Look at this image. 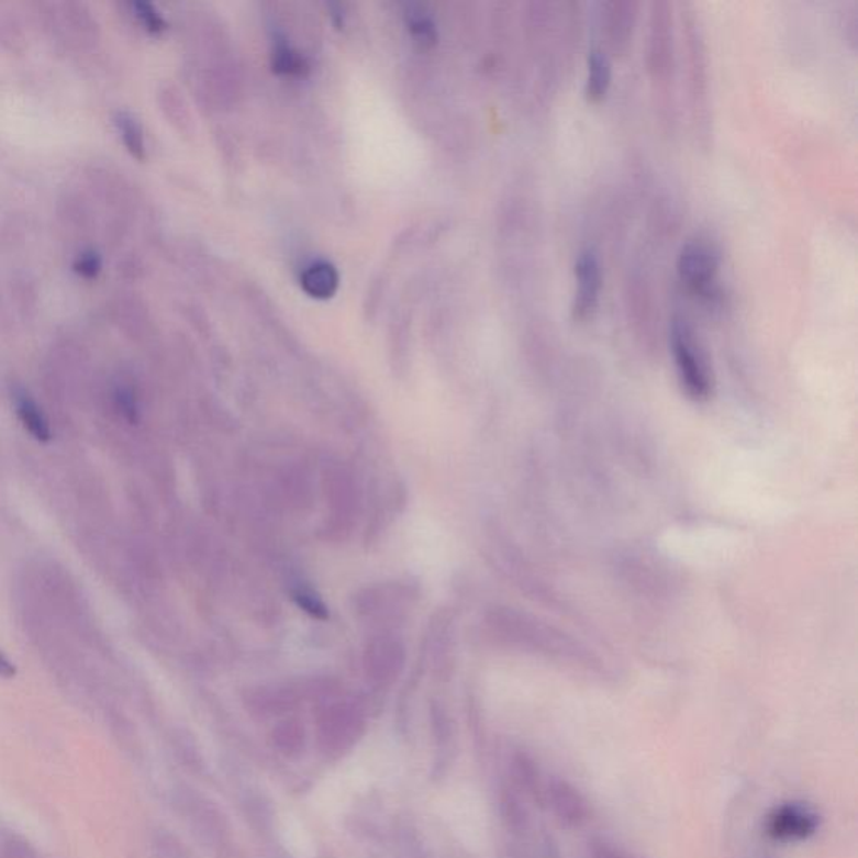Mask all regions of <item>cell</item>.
<instances>
[{
	"instance_id": "6da1fadb",
	"label": "cell",
	"mask_w": 858,
	"mask_h": 858,
	"mask_svg": "<svg viewBox=\"0 0 858 858\" xmlns=\"http://www.w3.org/2000/svg\"><path fill=\"white\" fill-rule=\"evenodd\" d=\"M36 18L47 40L59 49L91 51L101 41V24L86 2H40Z\"/></svg>"
},
{
	"instance_id": "7a4b0ae2",
	"label": "cell",
	"mask_w": 858,
	"mask_h": 858,
	"mask_svg": "<svg viewBox=\"0 0 858 858\" xmlns=\"http://www.w3.org/2000/svg\"><path fill=\"white\" fill-rule=\"evenodd\" d=\"M339 771L359 795L369 788L394 783L403 771V758L391 739H369L341 765Z\"/></svg>"
},
{
	"instance_id": "3957f363",
	"label": "cell",
	"mask_w": 858,
	"mask_h": 858,
	"mask_svg": "<svg viewBox=\"0 0 858 858\" xmlns=\"http://www.w3.org/2000/svg\"><path fill=\"white\" fill-rule=\"evenodd\" d=\"M541 800L551 818L567 831H579L589 822L590 805L582 791L562 777L544 778Z\"/></svg>"
},
{
	"instance_id": "277c9868",
	"label": "cell",
	"mask_w": 858,
	"mask_h": 858,
	"mask_svg": "<svg viewBox=\"0 0 858 858\" xmlns=\"http://www.w3.org/2000/svg\"><path fill=\"white\" fill-rule=\"evenodd\" d=\"M671 346L682 386L692 398H704L710 392V376L700 347L691 328L682 319H676L671 327Z\"/></svg>"
},
{
	"instance_id": "5b68a950",
	"label": "cell",
	"mask_w": 858,
	"mask_h": 858,
	"mask_svg": "<svg viewBox=\"0 0 858 858\" xmlns=\"http://www.w3.org/2000/svg\"><path fill=\"white\" fill-rule=\"evenodd\" d=\"M818 812L805 802H787L775 806L765 822V832L777 844L809 840L820 828Z\"/></svg>"
},
{
	"instance_id": "8992f818",
	"label": "cell",
	"mask_w": 858,
	"mask_h": 858,
	"mask_svg": "<svg viewBox=\"0 0 858 858\" xmlns=\"http://www.w3.org/2000/svg\"><path fill=\"white\" fill-rule=\"evenodd\" d=\"M717 269L720 255L707 242L692 241L682 247L678 258L679 276L692 292L711 299L716 293Z\"/></svg>"
},
{
	"instance_id": "52a82bcc",
	"label": "cell",
	"mask_w": 858,
	"mask_h": 858,
	"mask_svg": "<svg viewBox=\"0 0 858 858\" xmlns=\"http://www.w3.org/2000/svg\"><path fill=\"white\" fill-rule=\"evenodd\" d=\"M672 29L669 18V4L654 2L653 15H650L649 46H647V63L654 81L666 88L671 81L672 68H675V54H672Z\"/></svg>"
},
{
	"instance_id": "ba28073f",
	"label": "cell",
	"mask_w": 858,
	"mask_h": 858,
	"mask_svg": "<svg viewBox=\"0 0 858 858\" xmlns=\"http://www.w3.org/2000/svg\"><path fill=\"white\" fill-rule=\"evenodd\" d=\"M86 183L91 190L92 198L107 203L116 212V215H126L127 202H130V185L124 180L123 174L114 168L111 163L92 161L85 170Z\"/></svg>"
},
{
	"instance_id": "9c48e42d",
	"label": "cell",
	"mask_w": 858,
	"mask_h": 858,
	"mask_svg": "<svg viewBox=\"0 0 858 858\" xmlns=\"http://www.w3.org/2000/svg\"><path fill=\"white\" fill-rule=\"evenodd\" d=\"M577 292L572 312L577 319H586L595 311L602 287V270L598 255L583 252L576 261Z\"/></svg>"
},
{
	"instance_id": "30bf717a",
	"label": "cell",
	"mask_w": 858,
	"mask_h": 858,
	"mask_svg": "<svg viewBox=\"0 0 858 858\" xmlns=\"http://www.w3.org/2000/svg\"><path fill=\"white\" fill-rule=\"evenodd\" d=\"M356 791L347 783L339 770L325 777L312 790L311 805L324 818H339L349 810Z\"/></svg>"
},
{
	"instance_id": "8fae6325",
	"label": "cell",
	"mask_w": 858,
	"mask_h": 858,
	"mask_svg": "<svg viewBox=\"0 0 858 858\" xmlns=\"http://www.w3.org/2000/svg\"><path fill=\"white\" fill-rule=\"evenodd\" d=\"M56 215L64 229L86 234L96 225L94 198L78 188H68L57 197Z\"/></svg>"
},
{
	"instance_id": "7c38bea8",
	"label": "cell",
	"mask_w": 858,
	"mask_h": 858,
	"mask_svg": "<svg viewBox=\"0 0 858 858\" xmlns=\"http://www.w3.org/2000/svg\"><path fill=\"white\" fill-rule=\"evenodd\" d=\"M280 844L292 858H317V845L311 831L296 813L286 812L279 816Z\"/></svg>"
},
{
	"instance_id": "4fadbf2b",
	"label": "cell",
	"mask_w": 858,
	"mask_h": 858,
	"mask_svg": "<svg viewBox=\"0 0 858 858\" xmlns=\"http://www.w3.org/2000/svg\"><path fill=\"white\" fill-rule=\"evenodd\" d=\"M636 12L633 2L614 0L605 4V31H608L609 44L614 49H624L633 36V25Z\"/></svg>"
},
{
	"instance_id": "5bb4252c",
	"label": "cell",
	"mask_w": 858,
	"mask_h": 858,
	"mask_svg": "<svg viewBox=\"0 0 858 858\" xmlns=\"http://www.w3.org/2000/svg\"><path fill=\"white\" fill-rule=\"evenodd\" d=\"M111 120H113L114 127H116L118 135H120L126 152L133 158L145 161L146 156H148V148H146L145 127H143L140 118L133 111L120 108V110L114 111Z\"/></svg>"
},
{
	"instance_id": "9a60e30c",
	"label": "cell",
	"mask_w": 858,
	"mask_h": 858,
	"mask_svg": "<svg viewBox=\"0 0 858 858\" xmlns=\"http://www.w3.org/2000/svg\"><path fill=\"white\" fill-rule=\"evenodd\" d=\"M302 289L315 299H328L339 289V274L328 261H314L302 272Z\"/></svg>"
},
{
	"instance_id": "2e32d148",
	"label": "cell",
	"mask_w": 858,
	"mask_h": 858,
	"mask_svg": "<svg viewBox=\"0 0 858 858\" xmlns=\"http://www.w3.org/2000/svg\"><path fill=\"white\" fill-rule=\"evenodd\" d=\"M14 395L15 411H18V416L19 420H21L22 426H24L37 442H49V423H47L46 416H44L41 408L37 406L36 401L32 400L31 395L25 391H21V389H18Z\"/></svg>"
},
{
	"instance_id": "e0dca14e",
	"label": "cell",
	"mask_w": 858,
	"mask_h": 858,
	"mask_svg": "<svg viewBox=\"0 0 858 858\" xmlns=\"http://www.w3.org/2000/svg\"><path fill=\"white\" fill-rule=\"evenodd\" d=\"M612 81V64L608 54L602 49H593L587 59V98L601 99L608 92Z\"/></svg>"
},
{
	"instance_id": "ac0fdd59",
	"label": "cell",
	"mask_w": 858,
	"mask_h": 858,
	"mask_svg": "<svg viewBox=\"0 0 858 858\" xmlns=\"http://www.w3.org/2000/svg\"><path fill=\"white\" fill-rule=\"evenodd\" d=\"M110 314L113 315L114 321L131 333V331H140L143 324H145L146 305L143 304L140 297L133 296V293H118L113 297V301L110 304Z\"/></svg>"
},
{
	"instance_id": "d6986e66",
	"label": "cell",
	"mask_w": 858,
	"mask_h": 858,
	"mask_svg": "<svg viewBox=\"0 0 858 858\" xmlns=\"http://www.w3.org/2000/svg\"><path fill=\"white\" fill-rule=\"evenodd\" d=\"M0 49L21 56L29 49V32L18 12L0 11Z\"/></svg>"
},
{
	"instance_id": "ffe728a7",
	"label": "cell",
	"mask_w": 858,
	"mask_h": 858,
	"mask_svg": "<svg viewBox=\"0 0 858 858\" xmlns=\"http://www.w3.org/2000/svg\"><path fill=\"white\" fill-rule=\"evenodd\" d=\"M12 302H14L15 311L22 317L37 314L40 289L31 277H15L14 283H12Z\"/></svg>"
},
{
	"instance_id": "44dd1931",
	"label": "cell",
	"mask_w": 858,
	"mask_h": 858,
	"mask_svg": "<svg viewBox=\"0 0 858 858\" xmlns=\"http://www.w3.org/2000/svg\"><path fill=\"white\" fill-rule=\"evenodd\" d=\"M158 103L170 123H174L178 130H187L190 118H188L187 107H185L183 98L177 88L168 85L161 86L158 91Z\"/></svg>"
},
{
	"instance_id": "7402d4cb",
	"label": "cell",
	"mask_w": 858,
	"mask_h": 858,
	"mask_svg": "<svg viewBox=\"0 0 858 858\" xmlns=\"http://www.w3.org/2000/svg\"><path fill=\"white\" fill-rule=\"evenodd\" d=\"M131 15L138 21L145 31L152 32V34H161L163 31H167L168 24L159 14L158 9L149 2H143V0H135L127 4Z\"/></svg>"
},
{
	"instance_id": "603a6c76",
	"label": "cell",
	"mask_w": 858,
	"mask_h": 858,
	"mask_svg": "<svg viewBox=\"0 0 858 858\" xmlns=\"http://www.w3.org/2000/svg\"><path fill=\"white\" fill-rule=\"evenodd\" d=\"M73 270L82 280L91 282V280L98 279L99 274L103 272V257L96 248H82L73 260Z\"/></svg>"
},
{
	"instance_id": "cb8c5ba5",
	"label": "cell",
	"mask_w": 858,
	"mask_h": 858,
	"mask_svg": "<svg viewBox=\"0 0 858 858\" xmlns=\"http://www.w3.org/2000/svg\"><path fill=\"white\" fill-rule=\"evenodd\" d=\"M0 858H41V855L27 838L8 832L0 835Z\"/></svg>"
},
{
	"instance_id": "d4e9b609",
	"label": "cell",
	"mask_w": 858,
	"mask_h": 858,
	"mask_svg": "<svg viewBox=\"0 0 858 858\" xmlns=\"http://www.w3.org/2000/svg\"><path fill=\"white\" fill-rule=\"evenodd\" d=\"M274 66H276L277 71L286 73V75H297L304 68V60L292 47L287 46V44H279L276 51H274Z\"/></svg>"
},
{
	"instance_id": "484cf974",
	"label": "cell",
	"mask_w": 858,
	"mask_h": 858,
	"mask_svg": "<svg viewBox=\"0 0 858 858\" xmlns=\"http://www.w3.org/2000/svg\"><path fill=\"white\" fill-rule=\"evenodd\" d=\"M589 858H643L629 848L605 838H595L589 844Z\"/></svg>"
},
{
	"instance_id": "4316f807",
	"label": "cell",
	"mask_w": 858,
	"mask_h": 858,
	"mask_svg": "<svg viewBox=\"0 0 858 858\" xmlns=\"http://www.w3.org/2000/svg\"><path fill=\"white\" fill-rule=\"evenodd\" d=\"M116 270L123 279L136 280L143 276V264L135 254H126L118 260Z\"/></svg>"
},
{
	"instance_id": "83f0119b",
	"label": "cell",
	"mask_w": 858,
	"mask_h": 858,
	"mask_svg": "<svg viewBox=\"0 0 858 858\" xmlns=\"http://www.w3.org/2000/svg\"><path fill=\"white\" fill-rule=\"evenodd\" d=\"M411 29H413L414 36L421 43H433L436 37L435 25L426 18H416L411 21Z\"/></svg>"
},
{
	"instance_id": "f1b7e54d",
	"label": "cell",
	"mask_w": 858,
	"mask_h": 858,
	"mask_svg": "<svg viewBox=\"0 0 858 858\" xmlns=\"http://www.w3.org/2000/svg\"><path fill=\"white\" fill-rule=\"evenodd\" d=\"M15 676V666L9 661L5 654L0 653V678H12Z\"/></svg>"
}]
</instances>
